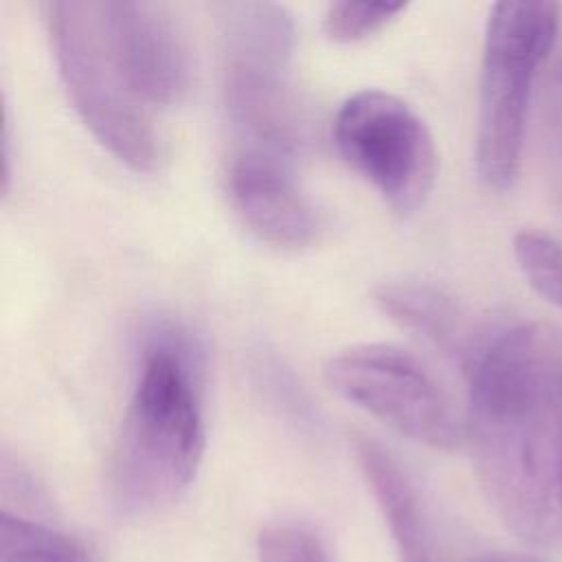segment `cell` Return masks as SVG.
<instances>
[{
	"label": "cell",
	"instance_id": "obj_1",
	"mask_svg": "<svg viewBox=\"0 0 562 562\" xmlns=\"http://www.w3.org/2000/svg\"><path fill=\"white\" fill-rule=\"evenodd\" d=\"M463 371L465 441L490 505L527 544L562 547V329L490 321Z\"/></svg>",
	"mask_w": 562,
	"mask_h": 562
},
{
	"label": "cell",
	"instance_id": "obj_7",
	"mask_svg": "<svg viewBox=\"0 0 562 562\" xmlns=\"http://www.w3.org/2000/svg\"><path fill=\"white\" fill-rule=\"evenodd\" d=\"M325 380L338 395L417 443L452 450L465 441V417L432 373L395 345L345 347L325 362Z\"/></svg>",
	"mask_w": 562,
	"mask_h": 562
},
{
	"label": "cell",
	"instance_id": "obj_18",
	"mask_svg": "<svg viewBox=\"0 0 562 562\" xmlns=\"http://www.w3.org/2000/svg\"><path fill=\"white\" fill-rule=\"evenodd\" d=\"M463 562H540L538 558L525 555V553H503V551H494V553H481V555H472Z\"/></svg>",
	"mask_w": 562,
	"mask_h": 562
},
{
	"label": "cell",
	"instance_id": "obj_8",
	"mask_svg": "<svg viewBox=\"0 0 562 562\" xmlns=\"http://www.w3.org/2000/svg\"><path fill=\"white\" fill-rule=\"evenodd\" d=\"M94 13L105 50L132 97L147 110L180 101L191 66L169 9L145 0H99Z\"/></svg>",
	"mask_w": 562,
	"mask_h": 562
},
{
	"label": "cell",
	"instance_id": "obj_2",
	"mask_svg": "<svg viewBox=\"0 0 562 562\" xmlns=\"http://www.w3.org/2000/svg\"><path fill=\"white\" fill-rule=\"evenodd\" d=\"M204 358L180 323L151 321L110 459V492L123 514H149L193 483L204 454Z\"/></svg>",
	"mask_w": 562,
	"mask_h": 562
},
{
	"label": "cell",
	"instance_id": "obj_9",
	"mask_svg": "<svg viewBox=\"0 0 562 562\" xmlns=\"http://www.w3.org/2000/svg\"><path fill=\"white\" fill-rule=\"evenodd\" d=\"M224 180L231 204L259 239L281 248H301L314 239L318 217L290 176L285 158L239 147Z\"/></svg>",
	"mask_w": 562,
	"mask_h": 562
},
{
	"label": "cell",
	"instance_id": "obj_14",
	"mask_svg": "<svg viewBox=\"0 0 562 562\" xmlns=\"http://www.w3.org/2000/svg\"><path fill=\"white\" fill-rule=\"evenodd\" d=\"M514 257L527 283L549 303L562 307V241L542 231H518Z\"/></svg>",
	"mask_w": 562,
	"mask_h": 562
},
{
	"label": "cell",
	"instance_id": "obj_15",
	"mask_svg": "<svg viewBox=\"0 0 562 562\" xmlns=\"http://www.w3.org/2000/svg\"><path fill=\"white\" fill-rule=\"evenodd\" d=\"M404 2H331L323 13V31L334 42H358L384 29Z\"/></svg>",
	"mask_w": 562,
	"mask_h": 562
},
{
	"label": "cell",
	"instance_id": "obj_6",
	"mask_svg": "<svg viewBox=\"0 0 562 562\" xmlns=\"http://www.w3.org/2000/svg\"><path fill=\"white\" fill-rule=\"evenodd\" d=\"M334 143L400 215L426 202L437 176V149L428 125L404 99L380 88L349 94L334 119Z\"/></svg>",
	"mask_w": 562,
	"mask_h": 562
},
{
	"label": "cell",
	"instance_id": "obj_12",
	"mask_svg": "<svg viewBox=\"0 0 562 562\" xmlns=\"http://www.w3.org/2000/svg\"><path fill=\"white\" fill-rule=\"evenodd\" d=\"M0 562H97L88 547L70 533L37 520L2 512Z\"/></svg>",
	"mask_w": 562,
	"mask_h": 562
},
{
	"label": "cell",
	"instance_id": "obj_3",
	"mask_svg": "<svg viewBox=\"0 0 562 562\" xmlns=\"http://www.w3.org/2000/svg\"><path fill=\"white\" fill-rule=\"evenodd\" d=\"M222 101L241 147L292 158L310 143V119L292 83L294 22L285 7L239 0L217 7Z\"/></svg>",
	"mask_w": 562,
	"mask_h": 562
},
{
	"label": "cell",
	"instance_id": "obj_17",
	"mask_svg": "<svg viewBox=\"0 0 562 562\" xmlns=\"http://www.w3.org/2000/svg\"><path fill=\"white\" fill-rule=\"evenodd\" d=\"M257 369L261 373L263 389L268 391V395L272 397L274 404L283 406L285 413H292L299 419H307L310 417V413H312L310 411V402L305 400V395L299 389V384L294 382V378L277 360L266 358Z\"/></svg>",
	"mask_w": 562,
	"mask_h": 562
},
{
	"label": "cell",
	"instance_id": "obj_16",
	"mask_svg": "<svg viewBox=\"0 0 562 562\" xmlns=\"http://www.w3.org/2000/svg\"><path fill=\"white\" fill-rule=\"evenodd\" d=\"M259 562H331L321 538L296 522L268 525L257 540Z\"/></svg>",
	"mask_w": 562,
	"mask_h": 562
},
{
	"label": "cell",
	"instance_id": "obj_5",
	"mask_svg": "<svg viewBox=\"0 0 562 562\" xmlns=\"http://www.w3.org/2000/svg\"><path fill=\"white\" fill-rule=\"evenodd\" d=\"M42 11L59 77L86 127L116 160L151 171L160 158L158 134L105 50L94 2L48 0Z\"/></svg>",
	"mask_w": 562,
	"mask_h": 562
},
{
	"label": "cell",
	"instance_id": "obj_11",
	"mask_svg": "<svg viewBox=\"0 0 562 562\" xmlns=\"http://www.w3.org/2000/svg\"><path fill=\"white\" fill-rule=\"evenodd\" d=\"M375 303L389 318L419 334L461 367L485 327V323H472L450 294L426 281L382 283L375 288Z\"/></svg>",
	"mask_w": 562,
	"mask_h": 562
},
{
	"label": "cell",
	"instance_id": "obj_10",
	"mask_svg": "<svg viewBox=\"0 0 562 562\" xmlns=\"http://www.w3.org/2000/svg\"><path fill=\"white\" fill-rule=\"evenodd\" d=\"M356 459L402 562H446L437 547L428 507L400 461L371 437L356 439Z\"/></svg>",
	"mask_w": 562,
	"mask_h": 562
},
{
	"label": "cell",
	"instance_id": "obj_4",
	"mask_svg": "<svg viewBox=\"0 0 562 562\" xmlns=\"http://www.w3.org/2000/svg\"><path fill=\"white\" fill-rule=\"evenodd\" d=\"M562 26L558 2L516 0L490 9L483 37L474 162L479 178L507 191L520 171L533 79Z\"/></svg>",
	"mask_w": 562,
	"mask_h": 562
},
{
	"label": "cell",
	"instance_id": "obj_13",
	"mask_svg": "<svg viewBox=\"0 0 562 562\" xmlns=\"http://www.w3.org/2000/svg\"><path fill=\"white\" fill-rule=\"evenodd\" d=\"M542 68L540 134L544 169L555 204L562 209V26Z\"/></svg>",
	"mask_w": 562,
	"mask_h": 562
}]
</instances>
